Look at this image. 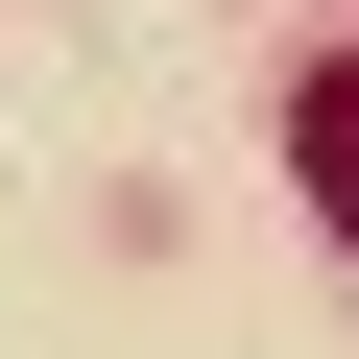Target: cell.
Instances as JSON below:
<instances>
[{"instance_id":"1","label":"cell","mask_w":359,"mask_h":359,"mask_svg":"<svg viewBox=\"0 0 359 359\" xmlns=\"http://www.w3.org/2000/svg\"><path fill=\"white\" fill-rule=\"evenodd\" d=\"M287 144H311V192H335V240H359V72H311V120H287Z\"/></svg>"}]
</instances>
